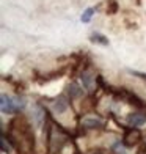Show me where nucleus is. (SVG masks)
I'll list each match as a JSON object with an SVG mask.
<instances>
[{"instance_id":"1","label":"nucleus","mask_w":146,"mask_h":154,"mask_svg":"<svg viewBox=\"0 0 146 154\" xmlns=\"http://www.w3.org/2000/svg\"><path fill=\"white\" fill-rule=\"evenodd\" d=\"M105 91L107 93H112L115 97H118V99H123V101H126L127 104H130V106H134L137 109H146V102L141 99V97H138L134 91H130V90L127 88H112V87H107L105 88Z\"/></svg>"},{"instance_id":"2","label":"nucleus","mask_w":146,"mask_h":154,"mask_svg":"<svg viewBox=\"0 0 146 154\" xmlns=\"http://www.w3.org/2000/svg\"><path fill=\"white\" fill-rule=\"evenodd\" d=\"M140 140H141V132L137 128H124V135H123L124 146H134L140 143Z\"/></svg>"},{"instance_id":"3","label":"nucleus","mask_w":146,"mask_h":154,"mask_svg":"<svg viewBox=\"0 0 146 154\" xmlns=\"http://www.w3.org/2000/svg\"><path fill=\"white\" fill-rule=\"evenodd\" d=\"M0 101H2V102H0V107H2V112H3V113H19V112H17V107H16L14 97L6 96V94H2Z\"/></svg>"},{"instance_id":"4","label":"nucleus","mask_w":146,"mask_h":154,"mask_svg":"<svg viewBox=\"0 0 146 154\" xmlns=\"http://www.w3.org/2000/svg\"><path fill=\"white\" fill-rule=\"evenodd\" d=\"M146 123V113L144 112H134V113L127 115V124L130 128H138Z\"/></svg>"},{"instance_id":"5","label":"nucleus","mask_w":146,"mask_h":154,"mask_svg":"<svg viewBox=\"0 0 146 154\" xmlns=\"http://www.w3.org/2000/svg\"><path fill=\"white\" fill-rule=\"evenodd\" d=\"M80 79H82V83H83V88L88 90V91H93L94 90V82H96V77H93V74L88 71L85 68L80 74Z\"/></svg>"},{"instance_id":"6","label":"nucleus","mask_w":146,"mask_h":154,"mask_svg":"<svg viewBox=\"0 0 146 154\" xmlns=\"http://www.w3.org/2000/svg\"><path fill=\"white\" fill-rule=\"evenodd\" d=\"M83 128H87V129H101V128H104V121L97 120V118H87V120H83Z\"/></svg>"},{"instance_id":"7","label":"nucleus","mask_w":146,"mask_h":154,"mask_svg":"<svg viewBox=\"0 0 146 154\" xmlns=\"http://www.w3.org/2000/svg\"><path fill=\"white\" fill-rule=\"evenodd\" d=\"M66 109H68V99H65L63 96L58 97V99H55V102H53V110L57 112V113H63Z\"/></svg>"},{"instance_id":"8","label":"nucleus","mask_w":146,"mask_h":154,"mask_svg":"<svg viewBox=\"0 0 146 154\" xmlns=\"http://www.w3.org/2000/svg\"><path fill=\"white\" fill-rule=\"evenodd\" d=\"M68 94H69V97H71V99H72V97H80V96L83 94V90H82L75 82H72L71 85L68 87Z\"/></svg>"},{"instance_id":"9","label":"nucleus","mask_w":146,"mask_h":154,"mask_svg":"<svg viewBox=\"0 0 146 154\" xmlns=\"http://www.w3.org/2000/svg\"><path fill=\"white\" fill-rule=\"evenodd\" d=\"M90 39H91L93 43L102 44V46H108V39H107V36H104V35L97 33V32H94V33L91 35V36H90Z\"/></svg>"},{"instance_id":"10","label":"nucleus","mask_w":146,"mask_h":154,"mask_svg":"<svg viewBox=\"0 0 146 154\" xmlns=\"http://www.w3.org/2000/svg\"><path fill=\"white\" fill-rule=\"evenodd\" d=\"M118 10H120V5H118L116 0H108V3H107V13L110 16H113L118 13Z\"/></svg>"},{"instance_id":"11","label":"nucleus","mask_w":146,"mask_h":154,"mask_svg":"<svg viewBox=\"0 0 146 154\" xmlns=\"http://www.w3.org/2000/svg\"><path fill=\"white\" fill-rule=\"evenodd\" d=\"M94 11H96V8H88V10H85L83 11V14H82V22H90L91 20V17H93V14H94Z\"/></svg>"},{"instance_id":"12","label":"nucleus","mask_w":146,"mask_h":154,"mask_svg":"<svg viewBox=\"0 0 146 154\" xmlns=\"http://www.w3.org/2000/svg\"><path fill=\"white\" fill-rule=\"evenodd\" d=\"M6 140H8V138H6V137L2 134V140H0V142H2V152L10 154V152H11V146H10L8 143H6Z\"/></svg>"},{"instance_id":"13","label":"nucleus","mask_w":146,"mask_h":154,"mask_svg":"<svg viewBox=\"0 0 146 154\" xmlns=\"http://www.w3.org/2000/svg\"><path fill=\"white\" fill-rule=\"evenodd\" d=\"M132 74H135V75H138V77H141V79H144L146 80V74H143V72H134V71H130Z\"/></svg>"},{"instance_id":"14","label":"nucleus","mask_w":146,"mask_h":154,"mask_svg":"<svg viewBox=\"0 0 146 154\" xmlns=\"http://www.w3.org/2000/svg\"><path fill=\"white\" fill-rule=\"evenodd\" d=\"M94 154H102V152H101V151H97V152H94Z\"/></svg>"}]
</instances>
